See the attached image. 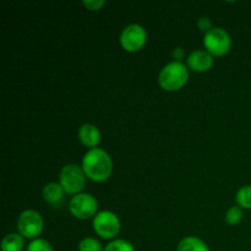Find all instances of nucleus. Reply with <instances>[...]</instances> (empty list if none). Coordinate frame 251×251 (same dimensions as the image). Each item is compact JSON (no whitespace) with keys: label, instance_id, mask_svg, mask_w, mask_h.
I'll return each mask as SVG.
<instances>
[{"label":"nucleus","instance_id":"obj_4","mask_svg":"<svg viewBox=\"0 0 251 251\" xmlns=\"http://www.w3.org/2000/svg\"><path fill=\"white\" fill-rule=\"evenodd\" d=\"M203 47L212 56H225L232 48V38L222 27H212L203 34Z\"/></svg>","mask_w":251,"mask_h":251},{"label":"nucleus","instance_id":"obj_12","mask_svg":"<svg viewBox=\"0 0 251 251\" xmlns=\"http://www.w3.org/2000/svg\"><path fill=\"white\" fill-rule=\"evenodd\" d=\"M25 238L20 233H9L1 240V251H22Z\"/></svg>","mask_w":251,"mask_h":251},{"label":"nucleus","instance_id":"obj_11","mask_svg":"<svg viewBox=\"0 0 251 251\" xmlns=\"http://www.w3.org/2000/svg\"><path fill=\"white\" fill-rule=\"evenodd\" d=\"M65 195V191L61 188L60 184L54 183V181L46 184L43 186V190H42V196H43L44 201L51 206L60 205L64 201Z\"/></svg>","mask_w":251,"mask_h":251},{"label":"nucleus","instance_id":"obj_7","mask_svg":"<svg viewBox=\"0 0 251 251\" xmlns=\"http://www.w3.org/2000/svg\"><path fill=\"white\" fill-rule=\"evenodd\" d=\"M43 217L36 210H25L17 218V230L26 239H37L43 232Z\"/></svg>","mask_w":251,"mask_h":251},{"label":"nucleus","instance_id":"obj_10","mask_svg":"<svg viewBox=\"0 0 251 251\" xmlns=\"http://www.w3.org/2000/svg\"><path fill=\"white\" fill-rule=\"evenodd\" d=\"M77 136L81 144L87 147L88 150L97 149L98 145L100 144V129L95 124H91V123H86V124L81 125L80 129H78Z\"/></svg>","mask_w":251,"mask_h":251},{"label":"nucleus","instance_id":"obj_5","mask_svg":"<svg viewBox=\"0 0 251 251\" xmlns=\"http://www.w3.org/2000/svg\"><path fill=\"white\" fill-rule=\"evenodd\" d=\"M93 230L102 239L114 240L122 229L119 217L113 211H100L93 218Z\"/></svg>","mask_w":251,"mask_h":251},{"label":"nucleus","instance_id":"obj_3","mask_svg":"<svg viewBox=\"0 0 251 251\" xmlns=\"http://www.w3.org/2000/svg\"><path fill=\"white\" fill-rule=\"evenodd\" d=\"M86 176L82 167L77 164H66L59 173V184L66 195L75 196L82 193L86 186Z\"/></svg>","mask_w":251,"mask_h":251},{"label":"nucleus","instance_id":"obj_6","mask_svg":"<svg viewBox=\"0 0 251 251\" xmlns=\"http://www.w3.org/2000/svg\"><path fill=\"white\" fill-rule=\"evenodd\" d=\"M69 211L77 220H91L98 213V201L91 194L80 193L71 198L69 202Z\"/></svg>","mask_w":251,"mask_h":251},{"label":"nucleus","instance_id":"obj_1","mask_svg":"<svg viewBox=\"0 0 251 251\" xmlns=\"http://www.w3.org/2000/svg\"><path fill=\"white\" fill-rule=\"evenodd\" d=\"M83 172L90 180L95 183H103L108 180L113 173V161L110 154L103 149L88 150L81 162Z\"/></svg>","mask_w":251,"mask_h":251},{"label":"nucleus","instance_id":"obj_21","mask_svg":"<svg viewBox=\"0 0 251 251\" xmlns=\"http://www.w3.org/2000/svg\"><path fill=\"white\" fill-rule=\"evenodd\" d=\"M172 55H173L174 61H181V59H183L184 55H185V51H184L183 48L178 47V48L173 49V53H172Z\"/></svg>","mask_w":251,"mask_h":251},{"label":"nucleus","instance_id":"obj_17","mask_svg":"<svg viewBox=\"0 0 251 251\" xmlns=\"http://www.w3.org/2000/svg\"><path fill=\"white\" fill-rule=\"evenodd\" d=\"M243 220V208L239 206H233L226 213V222L229 226H238Z\"/></svg>","mask_w":251,"mask_h":251},{"label":"nucleus","instance_id":"obj_14","mask_svg":"<svg viewBox=\"0 0 251 251\" xmlns=\"http://www.w3.org/2000/svg\"><path fill=\"white\" fill-rule=\"evenodd\" d=\"M235 201H237V205L239 207L245 208V210H251V184L242 186L237 191Z\"/></svg>","mask_w":251,"mask_h":251},{"label":"nucleus","instance_id":"obj_8","mask_svg":"<svg viewBox=\"0 0 251 251\" xmlns=\"http://www.w3.org/2000/svg\"><path fill=\"white\" fill-rule=\"evenodd\" d=\"M120 46L127 53H137L147 42V32L141 25H127L120 33Z\"/></svg>","mask_w":251,"mask_h":251},{"label":"nucleus","instance_id":"obj_2","mask_svg":"<svg viewBox=\"0 0 251 251\" xmlns=\"http://www.w3.org/2000/svg\"><path fill=\"white\" fill-rule=\"evenodd\" d=\"M189 81V68L181 61H171L161 69L158 74V85L167 92L181 90Z\"/></svg>","mask_w":251,"mask_h":251},{"label":"nucleus","instance_id":"obj_13","mask_svg":"<svg viewBox=\"0 0 251 251\" xmlns=\"http://www.w3.org/2000/svg\"><path fill=\"white\" fill-rule=\"evenodd\" d=\"M176 251H210L207 244L198 237H185L180 240Z\"/></svg>","mask_w":251,"mask_h":251},{"label":"nucleus","instance_id":"obj_16","mask_svg":"<svg viewBox=\"0 0 251 251\" xmlns=\"http://www.w3.org/2000/svg\"><path fill=\"white\" fill-rule=\"evenodd\" d=\"M104 249L102 248V244L98 242L96 238H83L80 243H78V251H103Z\"/></svg>","mask_w":251,"mask_h":251},{"label":"nucleus","instance_id":"obj_15","mask_svg":"<svg viewBox=\"0 0 251 251\" xmlns=\"http://www.w3.org/2000/svg\"><path fill=\"white\" fill-rule=\"evenodd\" d=\"M103 251H135L134 245L125 239H114L104 248Z\"/></svg>","mask_w":251,"mask_h":251},{"label":"nucleus","instance_id":"obj_19","mask_svg":"<svg viewBox=\"0 0 251 251\" xmlns=\"http://www.w3.org/2000/svg\"><path fill=\"white\" fill-rule=\"evenodd\" d=\"M82 4L83 6L86 7V10H88V11L91 12H96L102 10V7L104 6L107 2H105L104 0H85Z\"/></svg>","mask_w":251,"mask_h":251},{"label":"nucleus","instance_id":"obj_20","mask_svg":"<svg viewBox=\"0 0 251 251\" xmlns=\"http://www.w3.org/2000/svg\"><path fill=\"white\" fill-rule=\"evenodd\" d=\"M196 25H198L199 29L202 31L203 33H206V32H208L211 28H212V22H211V20L206 16L200 17V19L198 20V24Z\"/></svg>","mask_w":251,"mask_h":251},{"label":"nucleus","instance_id":"obj_18","mask_svg":"<svg viewBox=\"0 0 251 251\" xmlns=\"http://www.w3.org/2000/svg\"><path fill=\"white\" fill-rule=\"evenodd\" d=\"M27 251H54V249L48 240L37 238L29 243V245L27 247Z\"/></svg>","mask_w":251,"mask_h":251},{"label":"nucleus","instance_id":"obj_9","mask_svg":"<svg viewBox=\"0 0 251 251\" xmlns=\"http://www.w3.org/2000/svg\"><path fill=\"white\" fill-rule=\"evenodd\" d=\"M213 56L205 49H198L189 54L186 59V66L189 70L195 71V73L202 74L207 73L213 66Z\"/></svg>","mask_w":251,"mask_h":251}]
</instances>
